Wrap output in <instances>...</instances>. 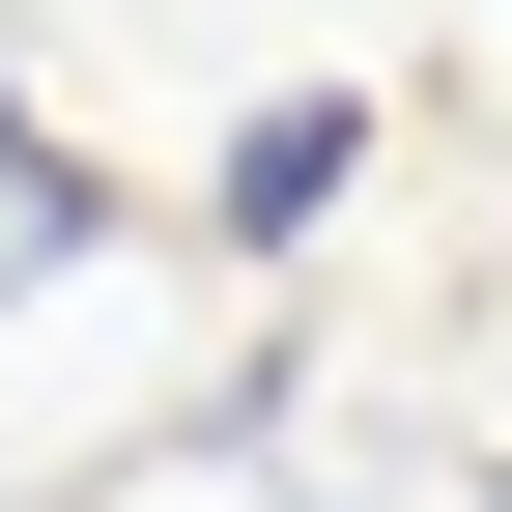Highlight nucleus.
Listing matches in <instances>:
<instances>
[{
  "instance_id": "obj_1",
  "label": "nucleus",
  "mask_w": 512,
  "mask_h": 512,
  "mask_svg": "<svg viewBox=\"0 0 512 512\" xmlns=\"http://www.w3.org/2000/svg\"><path fill=\"white\" fill-rule=\"evenodd\" d=\"M342 171H370V86H256L228 171H200V228H228V256H313V228H342Z\"/></svg>"
},
{
  "instance_id": "obj_2",
  "label": "nucleus",
  "mask_w": 512,
  "mask_h": 512,
  "mask_svg": "<svg viewBox=\"0 0 512 512\" xmlns=\"http://www.w3.org/2000/svg\"><path fill=\"white\" fill-rule=\"evenodd\" d=\"M86 228H114V200H86V143L0 86V313H29V285H86Z\"/></svg>"
}]
</instances>
